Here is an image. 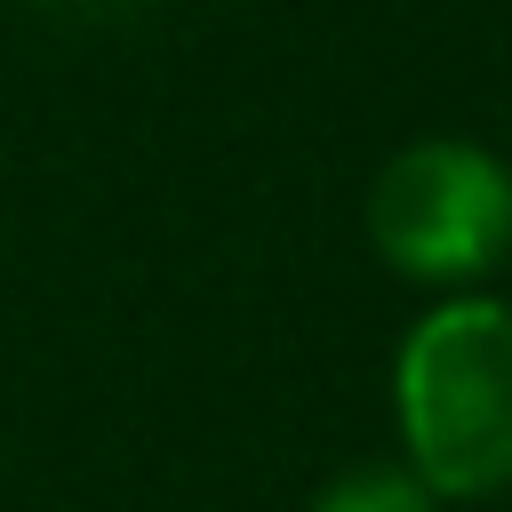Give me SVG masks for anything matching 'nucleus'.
Returning <instances> with one entry per match:
<instances>
[{
    "mask_svg": "<svg viewBox=\"0 0 512 512\" xmlns=\"http://www.w3.org/2000/svg\"><path fill=\"white\" fill-rule=\"evenodd\" d=\"M392 424L408 472L440 504H480L512 488V304L440 296L392 352Z\"/></svg>",
    "mask_w": 512,
    "mask_h": 512,
    "instance_id": "1",
    "label": "nucleus"
},
{
    "mask_svg": "<svg viewBox=\"0 0 512 512\" xmlns=\"http://www.w3.org/2000/svg\"><path fill=\"white\" fill-rule=\"evenodd\" d=\"M368 248L416 288H472L512 256V168L472 136H416L368 184Z\"/></svg>",
    "mask_w": 512,
    "mask_h": 512,
    "instance_id": "2",
    "label": "nucleus"
},
{
    "mask_svg": "<svg viewBox=\"0 0 512 512\" xmlns=\"http://www.w3.org/2000/svg\"><path fill=\"white\" fill-rule=\"evenodd\" d=\"M304 512H440V496H432L408 464H352V472H336Z\"/></svg>",
    "mask_w": 512,
    "mask_h": 512,
    "instance_id": "3",
    "label": "nucleus"
},
{
    "mask_svg": "<svg viewBox=\"0 0 512 512\" xmlns=\"http://www.w3.org/2000/svg\"><path fill=\"white\" fill-rule=\"evenodd\" d=\"M64 8H88V16L104 8V16H112V8H144V0H64Z\"/></svg>",
    "mask_w": 512,
    "mask_h": 512,
    "instance_id": "4",
    "label": "nucleus"
}]
</instances>
